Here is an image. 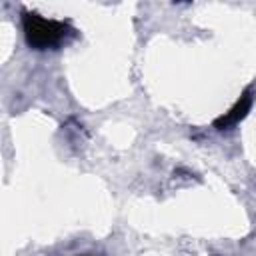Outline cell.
<instances>
[{
  "mask_svg": "<svg viewBox=\"0 0 256 256\" xmlns=\"http://www.w3.org/2000/svg\"><path fill=\"white\" fill-rule=\"evenodd\" d=\"M24 26H26L28 44L38 48V50L58 46L64 40V34H66L64 32V24L40 18L36 14H28L26 20H24Z\"/></svg>",
  "mask_w": 256,
  "mask_h": 256,
  "instance_id": "6da1fadb",
  "label": "cell"
},
{
  "mask_svg": "<svg viewBox=\"0 0 256 256\" xmlns=\"http://www.w3.org/2000/svg\"><path fill=\"white\" fill-rule=\"evenodd\" d=\"M248 104H250V96L246 94V98H244V100H242V102L232 110V114H228L226 118H222V120L218 122V126H222V124L226 126V124H230V122H236V120H238V116L242 118V116H244V110L248 108Z\"/></svg>",
  "mask_w": 256,
  "mask_h": 256,
  "instance_id": "7a4b0ae2",
  "label": "cell"
}]
</instances>
